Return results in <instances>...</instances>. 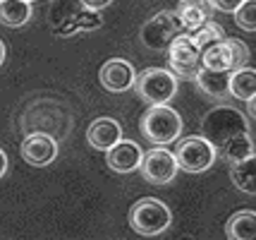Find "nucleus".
<instances>
[{"label": "nucleus", "instance_id": "f257e3e1", "mask_svg": "<svg viewBox=\"0 0 256 240\" xmlns=\"http://www.w3.org/2000/svg\"><path fill=\"white\" fill-rule=\"evenodd\" d=\"M240 132H249V120L234 106H216L201 118V137H206L216 149Z\"/></svg>", "mask_w": 256, "mask_h": 240}, {"label": "nucleus", "instance_id": "f03ea898", "mask_svg": "<svg viewBox=\"0 0 256 240\" xmlns=\"http://www.w3.org/2000/svg\"><path fill=\"white\" fill-rule=\"evenodd\" d=\"M139 130L151 144H172L182 132V118L175 108H170L168 103L160 106H151L142 120H139Z\"/></svg>", "mask_w": 256, "mask_h": 240}, {"label": "nucleus", "instance_id": "7ed1b4c3", "mask_svg": "<svg viewBox=\"0 0 256 240\" xmlns=\"http://www.w3.org/2000/svg\"><path fill=\"white\" fill-rule=\"evenodd\" d=\"M172 223V211L158 197H142L130 209V226L142 235H160Z\"/></svg>", "mask_w": 256, "mask_h": 240}, {"label": "nucleus", "instance_id": "20e7f679", "mask_svg": "<svg viewBox=\"0 0 256 240\" xmlns=\"http://www.w3.org/2000/svg\"><path fill=\"white\" fill-rule=\"evenodd\" d=\"M134 89L139 94V99L148 106L170 103L178 94V77L166 68H148L142 75H136Z\"/></svg>", "mask_w": 256, "mask_h": 240}, {"label": "nucleus", "instance_id": "39448f33", "mask_svg": "<svg viewBox=\"0 0 256 240\" xmlns=\"http://www.w3.org/2000/svg\"><path fill=\"white\" fill-rule=\"evenodd\" d=\"M168 68L175 77L182 80H194L201 68V51L194 44L190 32H180L172 36V41L168 44Z\"/></svg>", "mask_w": 256, "mask_h": 240}, {"label": "nucleus", "instance_id": "423d86ee", "mask_svg": "<svg viewBox=\"0 0 256 240\" xmlns=\"http://www.w3.org/2000/svg\"><path fill=\"white\" fill-rule=\"evenodd\" d=\"M178 147H175V161L182 171L187 173H204L213 166V161L218 156V151L211 142L201 135H192V137H182L175 139Z\"/></svg>", "mask_w": 256, "mask_h": 240}, {"label": "nucleus", "instance_id": "0eeeda50", "mask_svg": "<svg viewBox=\"0 0 256 240\" xmlns=\"http://www.w3.org/2000/svg\"><path fill=\"white\" fill-rule=\"evenodd\" d=\"M139 171H142V175H144L146 183L168 185V183H172V180H175L180 166H178V161H175V154L160 144V147L148 149L144 156H142Z\"/></svg>", "mask_w": 256, "mask_h": 240}, {"label": "nucleus", "instance_id": "6e6552de", "mask_svg": "<svg viewBox=\"0 0 256 240\" xmlns=\"http://www.w3.org/2000/svg\"><path fill=\"white\" fill-rule=\"evenodd\" d=\"M182 32V24H180L178 15L175 12H158L156 17H151L148 22L142 27L139 39L146 48L151 51H166L168 44L172 41V36Z\"/></svg>", "mask_w": 256, "mask_h": 240}, {"label": "nucleus", "instance_id": "1a4fd4ad", "mask_svg": "<svg viewBox=\"0 0 256 240\" xmlns=\"http://www.w3.org/2000/svg\"><path fill=\"white\" fill-rule=\"evenodd\" d=\"M98 80L103 84V89H108L112 94H122L134 87L136 72H134V65L130 60H124V58H110V60L103 63V68L98 72Z\"/></svg>", "mask_w": 256, "mask_h": 240}, {"label": "nucleus", "instance_id": "9d476101", "mask_svg": "<svg viewBox=\"0 0 256 240\" xmlns=\"http://www.w3.org/2000/svg\"><path fill=\"white\" fill-rule=\"evenodd\" d=\"M58 156V142L46 132H34L26 135L22 142V159L32 166L44 168L48 163H53Z\"/></svg>", "mask_w": 256, "mask_h": 240}, {"label": "nucleus", "instance_id": "9b49d317", "mask_svg": "<svg viewBox=\"0 0 256 240\" xmlns=\"http://www.w3.org/2000/svg\"><path fill=\"white\" fill-rule=\"evenodd\" d=\"M142 156H144V151L142 147L132 142V139H120V142H115L108 151H106V163H108V168L115 173H132L139 168V163H142Z\"/></svg>", "mask_w": 256, "mask_h": 240}, {"label": "nucleus", "instance_id": "f8f14e48", "mask_svg": "<svg viewBox=\"0 0 256 240\" xmlns=\"http://www.w3.org/2000/svg\"><path fill=\"white\" fill-rule=\"evenodd\" d=\"M230 72L232 70H208V68H199L196 72V87H199L201 94H206L213 101L228 103L232 96H230Z\"/></svg>", "mask_w": 256, "mask_h": 240}, {"label": "nucleus", "instance_id": "ddd939ff", "mask_svg": "<svg viewBox=\"0 0 256 240\" xmlns=\"http://www.w3.org/2000/svg\"><path fill=\"white\" fill-rule=\"evenodd\" d=\"M120 139H122V125L115 118H96L86 130V142L98 151H108Z\"/></svg>", "mask_w": 256, "mask_h": 240}, {"label": "nucleus", "instance_id": "4468645a", "mask_svg": "<svg viewBox=\"0 0 256 240\" xmlns=\"http://www.w3.org/2000/svg\"><path fill=\"white\" fill-rule=\"evenodd\" d=\"M213 12H216V8H213L211 0H180L175 15L182 24V32H194L206 20H211Z\"/></svg>", "mask_w": 256, "mask_h": 240}, {"label": "nucleus", "instance_id": "2eb2a0df", "mask_svg": "<svg viewBox=\"0 0 256 240\" xmlns=\"http://www.w3.org/2000/svg\"><path fill=\"white\" fill-rule=\"evenodd\" d=\"M216 151L225 159V163L232 166V163H237V161H244L246 156H252V154L256 151V144H254V139H252L249 132H240V135H234V137L225 139Z\"/></svg>", "mask_w": 256, "mask_h": 240}, {"label": "nucleus", "instance_id": "dca6fc26", "mask_svg": "<svg viewBox=\"0 0 256 240\" xmlns=\"http://www.w3.org/2000/svg\"><path fill=\"white\" fill-rule=\"evenodd\" d=\"M230 180L240 192L256 197V151L244 161H237L230 166Z\"/></svg>", "mask_w": 256, "mask_h": 240}, {"label": "nucleus", "instance_id": "f3484780", "mask_svg": "<svg viewBox=\"0 0 256 240\" xmlns=\"http://www.w3.org/2000/svg\"><path fill=\"white\" fill-rule=\"evenodd\" d=\"M225 235L230 240H256V211H234L225 223Z\"/></svg>", "mask_w": 256, "mask_h": 240}, {"label": "nucleus", "instance_id": "a211bd4d", "mask_svg": "<svg viewBox=\"0 0 256 240\" xmlns=\"http://www.w3.org/2000/svg\"><path fill=\"white\" fill-rule=\"evenodd\" d=\"M256 94V70L254 68H237L230 72V96L246 101Z\"/></svg>", "mask_w": 256, "mask_h": 240}, {"label": "nucleus", "instance_id": "6ab92c4d", "mask_svg": "<svg viewBox=\"0 0 256 240\" xmlns=\"http://www.w3.org/2000/svg\"><path fill=\"white\" fill-rule=\"evenodd\" d=\"M32 20L29 0H0V22L5 27H24Z\"/></svg>", "mask_w": 256, "mask_h": 240}, {"label": "nucleus", "instance_id": "aec40b11", "mask_svg": "<svg viewBox=\"0 0 256 240\" xmlns=\"http://www.w3.org/2000/svg\"><path fill=\"white\" fill-rule=\"evenodd\" d=\"M192 39H194V44L199 46V51H206L208 46L218 44V41H223V39H225V32H223V27H220L218 22L206 20V22L201 24L199 29H194Z\"/></svg>", "mask_w": 256, "mask_h": 240}, {"label": "nucleus", "instance_id": "412c9836", "mask_svg": "<svg viewBox=\"0 0 256 240\" xmlns=\"http://www.w3.org/2000/svg\"><path fill=\"white\" fill-rule=\"evenodd\" d=\"M234 15V24L244 32H256V0H244Z\"/></svg>", "mask_w": 256, "mask_h": 240}, {"label": "nucleus", "instance_id": "4be33fe9", "mask_svg": "<svg viewBox=\"0 0 256 240\" xmlns=\"http://www.w3.org/2000/svg\"><path fill=\"white\" fill-rule=\"evenodd\" d=\"M211 3H213V8H216L218 12L232 15V12L237 10V8H240V5H242L244 0H211Z\"/></svg>", "mask_w": 256, "mask_h": 240}, {"label": "nucleus", "instance_id": "5701e85b", "mask_svg": "<svg viewBox=\"0 0 256 240\" xmlns=\"http://www.w3.org/2000/svg\"><path fill=\"white\" fill-rule=\"evenodd\" d=\"M86 10H94V12H98V10H106L108 5H110L112 0H79Z\"/></svg>", "mask_w": 256, "mask_h": 240}, {"label": "nucleus", "instance_id": "b1692460", "mask_svg": "<svg viewBox=\"0 0 256 240\" xmlns=\"http://www.w3.org/2000/svg\"><path fill=\"white\" fill-rule=\"evenodd\" d=\"M246 113H249V118H254L256 120V94L252 96V99H246Z\"/></svg>", "mask_w": 256, "mask_h": 240}, {"label": "nucleus", "instance_id": "393cba45", "mask_svg": "<svg viewBox=\"0 0 256 240\" xmlns=\"http://www.w3.org/2000/svg\"><path fill=\"white\" fill-rule=\"evenodd\" d=\"M8 173V156H5V151L0 149V178Z\"/></svg>", "mask_w": 256, "mask_h": 240}, {"label": "nucleus", "instance_id": "a878e982", "mask_svg": "<svg viewBox=\"0 0 256 240\" xmlns=\"http://www.w3.org/2000/svg\"><path fill=\"white\" fill-rule=\"evenodd\" d=\"M2 63H5V44L0 41V65H2Z\"/></svg>", "mask_w": 256, "mask_h": 240}, {"label": "nucleus", "instance_id": "bb28decb", "mask_svg": "<svg viewBox=\"0 0 256 240\" xmlns=\"http://www.w3.org/2000/svg\"><path fill=\"white\" fill-rule=\"evenodd\" d=\"M29 3H32V0H29Z\"/></svg>", "mask_w": 256, "mask_h": 240}]
</instances>
